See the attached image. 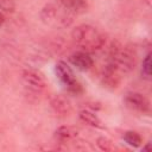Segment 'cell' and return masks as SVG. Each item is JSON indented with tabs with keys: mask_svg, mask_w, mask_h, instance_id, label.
<instances>
[{
	"mask_svg": "<svg viewBox=\"0 0 152 152\" xmlns=\"http://www.w3.org/2000/svg\"><path fill=\"white\" fill-rule=\"evenodd\" d=\"M107 63L114 66L121 75L131 72L137 65V55L128 48L115 45L110 49Z\"/></svg>",
	"mask_w": 152,
	"mask_h": 152,
	"instance_id": "obj_2",
	"label": "cell"
},
{
	"mask_svg": "<svg viewBox=\"0 0 152 152\" xmlns=\"http://www.w3.org/2000/svg\"><path fill=\"white\" fill-rule=\"evenodd\" d=\"M15 1L14 0H0V12L4 14H11L14 12Z\"/></svg>",
	"mask_w": 152,
	"mask_h": 152,
	"instance_id": "obj_15",
	"label": "cell"
},
{
	"mask_svg": "<svg viewBox=\"0 0 152 152\" xmlns=\"http://www.w3.org/2000/svg\"><path fill=\"white\" fill-rule=\"evenodd\" d=\"M55 74L58 78V81L62 83V86L66 89L68 93L77 95L82 93V84L75 76L72 69L63 61H59L55 65Z\"/></svg>",
	"mask_w": 152,
	"mask_h": 152,
	"instance_id": "obj_5",
	"label": "cell"
},
{
	"mask_svg": "<svg viewBox=\"0 0 152 152\" xmlns=\"http://www.w3.org/2000/svg\"><path fill=\"white\" fill-rule=\"evenodd\" d=\"M69 62H70L76 69H78V70H81V71H87V70H89V69L93 66V64H94V61H93V58L90 57L89 52L83 51V50L76 51V52L71 53L70 57H69Z\"/></svg>",
	"mask_w": 152,
	"mask_h": 152,
	"instance_id": "obj_9",
	"label": "cell"
},
{
	"mask_svg": "<svg viewBox=\"0 0 152 152\" xmlns=\"http://www.w3.org/2000/svg\"><path fill=\"white\" fill-rule=\"evenodd\" d=\"M57 2L74 15L84 13L89 7L87 0H57Z\"/></svg>",
	"mask_w": 152,
	"mask_h": 152,
	"instance_id": "obj_11",
	"label": "cell"
},
{
	"mask_svg": "<svg viewBox=\"0 0 152 152\" xmlns=\"http://www.w3.org/2000/svg\"><path fill=\"white\" fill-rule=\"evenodd\" d=\"M122 139H124V141L127 145H129L132 147H139L142 144V137L139 133L134 132V131H126V132H124Z\"/></svg>",
	"mask_w": 152,
	"mask_h": 152,
	"instance_id": "obj_13",
	"label": "cell"
},
{
	"mask_svg": "<svg viewBox=\"0 0 152 152\" xmlns=\"http://www.w3.org/2000/svg\"><path fill=\"white\" fill-rule=\"evenodd\" d=\"M141 74L146 80L151 78V53H147L142 59L141 64Z\"/></svg>",
	"mask_w": 152,
	"mask_h": 152,
	"instance_id": "obj_14",
	"label": "cell"
},
{
	"mask_svg": "<svg viewBox=\"0 0 152 152\" xmlns=\"http://www.w3.org/2000/svg\"><path fill=\"white\" fill-rule=\"evenodd\" d=\"M21 84L27 95L38 97L46 89L44 76L34 69H25L21 72Z\"/></svg>",
	"mask_w": 152,
	"mask_h": 152,
	"instance_id": "obj_4",
	"label": "cell"
},
{
	"mask_svg": "<svg viewBox=\"0 0 152 152\" xmlns=\"http://www.w3.org/2000/svg\"><path fill=\"white\" fill-rule=\"evenodd\" d=\"M96 145H97L99 148L102 150V151H112V150L114 148L112 140L108 139V138H106V137H100V138L96 140Z\"/></svg>",
	"mask_w": 152,
	"mask_h": 152,
	"instance_id": "obj_16",
	"label": "cell"
},
{
	"mask_svg": "<svg viewBox=\"0 0 152 152\" xmlns=\"http://www.w3.org/2000/svg\"><path fill=\"white\" fill-rule=\"evenodd\" d=\"M71 38L81 50L87 52L100 50L106 42L103 33L89 24H81L76 26L71 32Z\"/></svg>",
	"mask_w": 152,
	"mask_h": 152,
	"instance_id": "obj_1",
	"label": "cell"
},
{
	"mask_svg": "<svg viewBox=\"0 0 152 152\" xmlns=\"http://www.w3.org/2000/svg\"><path fill=\"white\" fill-rule=\"evenodd\" d=\"M148 150H151V144H150V142H147L146 146L142 147V151H148Z\"/></svg>",
	"mask_w": 152,
	"mask_h": 152,
	"instance_id": "obj_18",
	"label": "cell"
},
{
	"mask_svg": "<svg viewBox=\"0 0 152 152\" xmlns=\"http://www.w3.org/2000/svg\"><path fill=\"white\" fill-rule=\"evenodd\" d=\"M78 128L70 125H63L59 126L55 131V139L59 144H66V142H75L78 138Z\"/></svg>",
	"mask_w": 152,
	"mask_h": 152,
	"instance_id": "obj_8",
	"label": "cell"
},
{
	"mask_svg": "<svg viewBox=\"0 0 152 152\" xmlns=\"http://www.w3.org/2000/svg\"><path fill=\"white\" fill-rule=\"evenodd\" d=\"M50 106L52 112L59 116V118H65L71 113V103L70 101L62 96V95H55L50 100Z\"/></svg>",
	"mask_w": 152,
	"mask_h": 152,
	"instance_id": "obj_10",
	"label": "cell"
},
{
	"mask_svg": "<svg viewBox=\"0 0 152 152\" xmlns=\"http://www.w3.org/2000/svg\"><path fill=\"white\" fill-rule=\"evenodd\" d=\"M80 116V120L84 124H87L88 126L90 127H94V128H104L103 124H102V120L97 116V114H95L93 110H89V109H82L78 114Z\"/></svg>",
	"mask_w": 152,
	"mask_h": 152,
	"instance_id": "obj_12",
	"label": "cell"
},
{
	"mask_svg": "<svg viewBox=\"0 0 152 152\" xmlns=\"http://www.w3.org/2000/svg\"><path fill=\"white\" fill-rule=\"evenodd\" d=\"M74 14L61 6L57 1L55 4L45 5L40 11L42 21L50 26L57 27H66L74 20Z\"/></svg>",
	"mask_w": 152,
	"mask_h": 152,
	"instance_id": "obj_3",
	"label": "cell"
},
{
	"mask_svg": "<svg viewBox=\"0 0 152 152\" xmlns=\"http://www.w3.org/2000/svg\"><path fill=\"white\" fill-rule=\"evenodd\" d=\"M121 80H122V75L114 66H112L110 64L107 63L104 69H103L102 76H101V81H102L103 87L109 89V90H114L119 87Z\"/></svg>",
	"mask_w": 152,
	"mask_h": 152,
	"instance_id": "obj_7",
	"label": "cell"
},
{
	"mask_svg": "<svg viewBox=\"0 0 152 152\" xmlns=\"http://www.w3.org/2000/svg\"><path fill=\"white\" fill-rule=\"evenodd\" d=\"M124 102L127 108L138 112V113H148L150 112V101L148 99L139 91H129L125 95Z\"/></svg>",
	"mask_w": 152,
	"mask_h": 152,
	"instance_id": "obj_6",
	"label": "cell"
},
{
	"mask_svg": "<svg viewBox=\"0 0 152 152\" xmlns=\"http://www.w3.org/2000/svg\"><path fill=\"white\" fill-rule=\"evenodd\" d=\"M4 23H5V15L2 12H0V27L4 25Z\"/></svg>",
	"mask_w": 152,
	"mask_h": 152,
	"instance_id": "obj_17",
	"label": "cell"
}]
</instances>
